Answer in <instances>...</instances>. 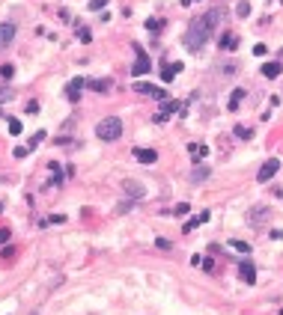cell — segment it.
I'll return each instance as SVG.
<instances>
[{
  "label": "cell",
  "mask_w": 283,
  "mask_h": 315,
  "mask_svg": "<svg viewBox=\"0 0 283 315\" xmlns=\"http://www.w3.org/2000/svg\"><path fill=\"white\" fill-rule=\"evenodd\" d=\"M182 71V63H170V65H164V71H161V81L164 84H170V81H176V74Z\"/></svg>",
  "instance_id": "13"
},
{
  "label": "cell",
  "mask_w": 283,
  "mask_h": 315,
  "mask_svg": "<svg viewBox=\"0 0 283 315\" xmlns=\"http://www.w3.org/2000/svg\"><path fill=\"white\" fill-rule=\"evenodd\" d=\"M104 6H107V0H90V9H93V12H101Z\"/></svg>",
  "instance_id": "30"
},
{
  "label": "cell",
  "mask_w": 283,
  "mask_h": 315,
  "mask_svg": "<svg viewBox=\"0 0 283 315\" xmlns=\"http://www.w3.org/2000/svg\"><path fill=\"white\" fill-rule=\"evenodd\" d=\"M233 244V250H239V253H251V244H245V241H230Z\"/></svg>",
  "instance_id": "27"
},
{
  "label": "cell",
  "mask_w": 283,
  "mask_h": 315,
  "mask_svg": "<svg viewBox=\"0 0 283 315\" xmlns=\"http://www.w3.org/2000/svg\"><path fill=\"white\" fill-rule=\"evenodd\" d=\"M188 155H191V161H194V164H200L203 158L209 155V149H206L203 143H191V146H188Z\"/></svg>",
  "instance_id": "11"
},
{
  "label": "cell",
  "mask_w": 283,
  "mask_h": 315,
  "mask_svg": "<svg viewBox=\"0 0 283 315\" xmlns=\"http://www.w3.org/2000/svg\"><path fill=\"white\" fill-rule=\"evenodd\" d=\"M155 244H158V250H170V247H173L167 238H155Z\"/></svg>",
  "instance_id": "32"
},
{
  "label": "cell",
  "mask_w": 283,
  "mask_h": 315,
  "mask_svg": "<svg viewBox=\"0 0 283 315\" xmlns=\"http://www.w3.org/2000/svg\"><path fill=\"white\" fill-rule=\"evenodd\" d=\"M203 179H209V167H197L191 176V182H203Z\"/></svg>",
  "instance_id": "23"
},
{
  "label": "cell",
  "mask_w": 283,
  "mask_h": 315,
  "mask_svg": "<svg viewBox=\"0 0 283 315\" xmlns=\"http://www.w3.org/2000/svg\"><path fill=\"white\" fill-rule=\"evenodd\" d=\"M277 173H280V161H277V158H268V161H265V164L259 167L256 179H259V182H271V179H274Z\"/></svg>",
  "instance_id": "5"
},
{
  "label": "cell",
  "mask_w": 283,
  "mask_h": 315,
  "mask_svg": "<svg viewBox=\"0 0 283 315\" xmlns=\"http://www.w3.org/2000/svg\"><path fill=\"white\" fill-rule=\"evenodd\" d=\"M9 235H12L9 229H0V244H6V241H9Z\"/></svg>",
  "instance_id": "35"
},
{
  "label": "cell",
  "mask_w": 283,
  "mask_h": 315,
  "mask_svg": "<svg viewBox=\"0 0 283 315\" xmlns=\"http://www.w3.org/2000/svg\"><path fill=\"white\" fill-rule=\"evenodd\" d=\"M203 223H209V211H200V214H197V217H191V220L185 223L182 229H185V232H191V229H197V226H203Z\"/></svg>",
  "instance_id": "16"
},
{
  "label": "cell",
  "mask_w": 283,
  "mask_h": 315,
  "mask_svg": "<svg viewBox=\"0 0 283 315\" xmlns=\"http://www.w3.org/2000/svg\"><path fill=\"white\" fill-rule=\"evenodd\" d=\"M134 158H137L140 164H155L158 152H155V149H134Z\"/></svg>",
  "instance_id": "14"
},
{
  "label": "cell",
  "mask_w": 283,
  "mask_h": 315,
  "mask_svg": "<svg viewBox=\"0 0 283 315\" xmlns=\"http://www.w3.org/2000/svg\"><path fill=\"white\" fill-rule=\"evenodd\" d=\"M236 137H239V140H251L253 131H251L248 125H236Z\"/></svg>",
  "instance_id": "24"
},
{
  "label": "cell",
  "mask_w": 283,
  "mask_h": 315,
  "mask_svg": "<svg viewBox=\"0 0 283 315\" xmlns=\"http://www.w3.org/2000/svg\"><path fill=\"white\" fill-rule=\"evenodd\" d=\"M280 71H283V63H280V60L262 65V77H280Z\"/></svg>",
  "instance_id": "15"
},
{
  "label": "cell",
  "mask_w": 283,
  "mask_h": 315,
  "mask_svg": "<svg viewBox=\"0 0 283 315\" xmlns=\"http://www.w3.org/2000/svg\"><path fill=\"white\" fill-rule=\"evenodd\" d=\"M191 3H197V0H182V6H191Z\"/></svg>",
  "instance_id": "36"
},
{
  "label": "cell",
  "mask_w": 283,
  "mask_h": 315,
  "mask_svg": "<svg viewBox=\"0 0 283 315\" xmlns=\"http://www.w3.org/2000/svg\"><path fill=\"white\" fill-rule=\"evenodd\" d=\"M42 140H45V131H36V134L30 137V149H33V146H39Z\"/></svg>",
  "instance_id": "29"
},
{
  "label": "cell",
  "mask_w": 283,
  "mask_h": 315,
  "mask_svg": "<svg viewBox=\"0 0 283 315\" xmlns=\"http://www.w3.org/2000/svg\"><path fill=\"white\" fill-rule=\"evenodd\" d=\"M15 30H18V27H15V24H9V21H6V24H0V51H3V48L15 39Z\"/></svg>",
  "instance_id": "9"
},
{
  "label": "cell",
  "mask_w": 283,
  "mask_h": 315,
  "mask_svg": "<svg viewBox=\"0 0 283 315\" xmlns=\"http://www.w3.org/2000/svg\"><path fill=\"white\" fill-rule=\"evenodd\" d=\"M21 131H24V125H21L18 119H9V134H12V137H18Z\"/></svg>",
  "instance_id": "25"
},
{
  "label": "cell",
  "mask_w": 283,
  "mask_h": 315,
  "mask_svg": "<svg viewBox=\"0 0 283 315\" xmlns=\"http://www.w3.org/2000/svg\"><path fill=\"white\" fill-rule=\"evenodd\" d=\"M87 87H90V90H95V93H107L114 84H110V81H87Z\"/></svg>",
  "instance_id": "18"
},
{
  "label": "cell",
  "mask_w": 283,
  "mask_h": 315,
  "mask_svg": "<svg viewBox=\"0 0 283 315\" xmlns=\"http://www.w3.org/2000/svg\"><path fill=\"white\" fill-rule=\"evenodd\" d=\"M242 98H245V90H233V95H230V101H227V104H230V110H236Z\"/></svg>",
  "instance_id": "20"
},
{
  "label": "cell",
  "mask_w": 283,
  "mask_h": 315,
  "mask_svg": "<svg viewBox=\"0 0 283 315\" xmlns=\"http://www.w3.org/2000/svg\"><path fill=\"white\" fill-rule=\"evenodd\" d=\"M161 27H164V21H161V18H149V21H146V30L152 33V36H158Z\"/></svg>",
  "instance_id": "19"
},
{
  "label": "cell",
  "mask_w": 283,
  "mask_h": 315,
  "mask_svg": "<svg viewBox=\"0 0 283 315\" xmlns=\"http://www.w3.org/2000/svg\"><path fill=\"white\" fill-rule=\"evenodd\" d=\"M12 71H15V68H12L9 63H6V65H0V74H3V77H12Z\"/></svg>",
  "instance_id": "33"
},
{
  "label": "cell",
  "mask_w": 283,
  "mask_h": 315,
  "mask_svg": "<svg viewBox=\"0 0 283 315\" xmlns=\"http://www.w3.org/2000/svg\"><path fill=\"white\" fill-rule=\"evenodd\" d=\"M95 137H98V140H104V143H114V140H120V137H123V122H120L117 116H107V119H101V122L95 125Z\"/></svg>",
  "instance_id": "2"
},
{
  "label": "cell",
  "mask_w": 283,
  "mask_h": 315,
  "mask_svg": "<svg viewBox=\"0 0 283 315\" xmlns=\"http://www.w3.org/2000/svg\"><path fill=\"white\" fill-rule=\"evenodd\" d=\"M87 87V77H72L69 81V87H66V98L72 101V104H78L81 101V90Z\"/></svg>",
  "instance_id": "6"
},
{
  "label": "cell",
  "mask_w": 283,
  "mask_h": 315,
  "mask_svg": "<svg viewBox=\"0 0 283 315\" xmlns=\"http://www.w3.org/2000/svg\"><path fill=\"white\" fill-rule=\"evenodd\" d=\"M6 101H15V90L12 87H0V104H6Z\"/></svg>",
  "instance_id": "21"
},
{
  "label": "cell",
  "mask_w": 283,
  "mask_h": 315,
  "mask_svg": "<svg viewBox=\"0 0 283 315\" xmlns=\"http://www.w3.org/2000/svg\"><path fill=\"white\" fill-rule=\"evenodd\" d=\"M236 15H239V18H248V15H251V3H248V0H242V3L236 6Z\"/></svg>",
  "instance_id": "22"
},
{
  "label": "cell",
  "mask_w": 283,
  "mask_h": 315,
  "mask_svg": "<svg viewBox=\"0 0 283 315\" xmlns=\"http://www.w3.org/2000/svg\"><path fill=\"white\" fill-rule=\"evenodd\" d=\"M223 9L220 6H215V9H209L206 15H197L194 21L188 24V30H185V36H182V42H185V48L188 51H203L206 48V42L212 39V33H215V27H218L220 21H223Z\"/></svg>",
  "instance_id": "1"
},
{
  "label": "cell",
  "mask_w": 283,
  "mask_h": 315,
  "mask_svg": "<svg viewBox=\"0 0 283 315\" xmlns=\"http://www.w3.org/2000/svg\"><path fill=\"white\" fill-rule=\"evenodd\" d=\"M123 188H126V193H131L134 199H143V196H146V190H143L140 182H131V179H128V182H123Z\"/></svg>",
  "instance_id": "12"
},
{
  "label": "cell",
  "mask_w": 283,
  "mask_h": 315,
  "mask_svg": "<svg viewBox=\"0 0 283 315\" xmlns=\"http://www.w3.org/2000/svg\"><path fill=\"white\" fill-rule=\"evenodd\" d=\"M134 54H137V60H134V68H131V74H134V77H143V74L152 68V60H149V57H146L140 48H134Z\"/></svg>",
  "instance_id": "7"
},
{
  "label": "cell",
  "mask_w": 283,
  "mask_h": 315,
  "mask_svg": "<svg viewBox=\"0 0 283 315\" xmlns=\"http://www.w3.org/2000/svg\"><path fill=\"white\" fill-rule=\"evenodd\" d=\"M12 155H15V158H27V155H30V146H15Z\"/></svg>",
  "instance_id": "26"
},
{
  "label": "cell",
  "mask_w": 283,
  "mask_h": 315,
  "mask_svg": "<svg viewBox=\"0 0 283 315\" xmlns=\"http://www.w3.org/2000/svg\"><path fill=\"white\" fill-rule=\"evenodd\" d=\"M280 315H283V312H280Z\"/></svg>",
  "instance_id": "38"
},
{
  "label": "cell",
  "mask_w": 283,
  "mask_h": 315,
  "mask_svg": "<svg viewBox=\"0 0 283 315\" xmlns=\"http://www.w3.org/2000/svg\"><path fill=\"white\" fill-rule=\"evenodd\" d=\"M262 217H268V208H265V205H256V208L251 211V226H259Z\"/></svg>",
  "instance_id": "17"
},
{
  "label": "cell",
  "mask_w": 283,
  "mask_h": 315,
  "mask_svg": "<svg viewBox=\"0 0 283 315\" xmlns=\"http://www.w3.org/2000/svg\"><path fill=\"white\" fill-rule=\"evenodd\" d=\"M0 211H3V202H0Z\"/></svg>",
  "instance_id": "37"
},
{
  "label": "cell",
  "mask_w": 283,
  "mask_h": 315,
  "mask_svg": "<svg viewBox=\"0 0 283 315\" xmlns=\"http://www.w3.org/2000/svg\"><path fill=\"white\" fill-rule=\"evenodd\" d=\"M218 45H220V51H236V48H239V36H236V33H223Z\"/></svg>",
  "instance_id": "10"
},
{
  "label": "cell",
  "mask_w": 283,
  "mask_h": 315,
  "mask_svg": "<svg viewBox=\"0 0 283 315\" xmlns=\"http://www.w3.org/2000/svg\"><path fill=\"white\" fill-rule=\"evenodd\" d=\"M176 110H179V113H185L188 107H185L182 101H173V98H167V101H164V107L155 113V125H164V122L170 119V113H176Z\"/></svg>",
  "instance_id": "3"
},
{
  "label": "cell",
  "mask_w": 283,
  "mask_h": 315,
  "mask_svg": "<svg viewBox=\"0 0 283 315\" xmlns=\"http://www.w3.org/2000/svg\"><path fill=\"white\" fill-rule=\"evenodd\" d=\"M239 277H242V283L253 285L256 283V268H253L251 262H242V265H239Z\"/></svg>",
  "instance_id": "8"
},
{
  "label": "cell",
  "mask_w": 283,
  "mask_h": 315,
  "mask_svg": "<svg viewBox=\"0 0 283 315\" xmlns=\"http://www.w3.org/2000/svg\"><path fill=\"white\" fill-rule=\"evenodd\" d=\"M78 39H81V42H90V39H93V33L87 30V27H78Z\"/></svg>",
  "instance_id": "28"
},
{
  "label": "cell",
  "mask_w": 283,
  "mask_h": 315,
  "mask_svg": "<svg viewBox=\"0 0 283 315\" xmlns=\"http://www.w3.org/2000/svg\"><path fill=\"white\" fill-rule=\"evenodd\" d=\"M173 214H179V217H185V214H188V202H179V205L173 208Z\"/></svg>",
  "instance_id": "31"
},
{
  "label": "cell",
  "mask_w": 283,
  "mask_h": 315,
  "mask_svg": "<svg viewBox=\"0 0 283 315\" xmlns=\"http://www.w3.org/2000/svg\"><path fill=\"white\" fill-rule=\"evenodd\" d=\"M134 93L137 95H152L158 101H167V93H164L161 87H155V84H146V81H134Z\"/></svg>",
  "instance_id": "4"
},
{
  "label": "cell",
  "mask_w": 283,
  "mask_h": 315,
  "mask_svg": "<svg viewBox=\"0 0 283 315\" xmlns=\"http://www.w3.org/2000/svg\"><path fill=\"white\" fill-rule=\"evenodd\" d=\"M48 223H66V214H51V217H48Z\"/></svg>",
  "instance_id": "34"
}]
</instances>
